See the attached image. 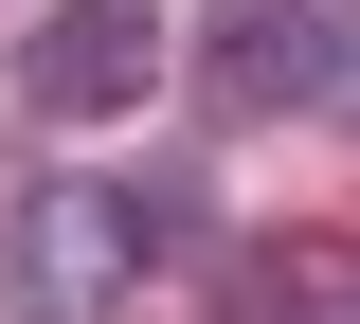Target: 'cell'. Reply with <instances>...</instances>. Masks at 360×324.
<instances>
[{"mask_svg":"<svg viewBox=\"0 0 360 324\" xmlns=\"http://www.w3.org/2000/svg\"><path fill=\"white\" fill-rule=\"evenodd\" d=\"M342 0H217L198 18V108L217 127H270V108H324L342 91Z\"/></svg>","mask_w":360,"mask_h":324,"instance_id":"cell-3","label":"cell"},{"mask_svg":"<svg viewBox=\"0 0 360 324\" xmlns=\"http://www.w3.org/2000/svg\"><path fill=\"white\" fill-rule=\"evenodd\" d=\"M144 234H162V198H108L90 162H54L18 198V324H108L127 271H144Z\"/></svg>","mask_w":360,"mask_h":324,"instance_id":"cell-1","label":"cell"},{"mask_svg":"<svg viewBox=\"0 0 360 324\" xmlns=\"http://www.w3.org/2000/svg\"><path fill=\"white\" fill-rule=\"evenodd\" d=\"M324 108H360V37H342V91H324Z\"/></svg>","mask_w":360,"mask_h":324,"instance_id":"cell-4","label":"cell"},{"mask_svg":"<svg viewBox=\"0 0 360 324\" xmlns=\"http://www.w3.org/2000/svg\"><path fill=\"white\" fill-rule=\"evenodd\" d=\"M162 72H180L162 0H37V37H18V91H37L54 127H127Z\"/></svg>","mask_w":360,"mask_h":324,"instance_id":"cell-2","label":"cell"}]
</instances>
